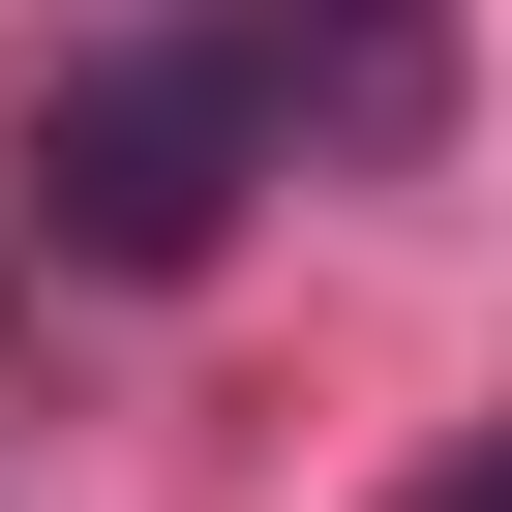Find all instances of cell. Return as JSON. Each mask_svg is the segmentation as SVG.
Returning a JSON list of instances; mask_svg holds the SVG:
<instances>
[{
	"label": "cell",
	"mask_w": 512,
	"mask_h": 512,
	"mask_svg": "<svg viewBox=\"0 0 512 512\" xmlns=\"http://www.w3.org/2000/svg\"><path fill=\"white\" fill-rule=\"evenodd\" d=\"M181 31H211V91H241L272 181H392L452 121V0H181Z\"/></svg>",
	"instance_id": "7a4b0ae2"
},
{
	"label": "cell",
	"mask_w": 512,
	"mask_h": 512,
	"mask_svg": "<svg viewBox=\"0 0 512 512\" xmlns=\"http://www.w3.org/2000/svg\"><path fill=\"white\" fill-rule=\"evenodd\" d=\"M392 512H512V422H482V452H422V482H392Z\"/></svg>",
	"instance_id": "3957f363"
},
{
	"label": "cell",
	"mask_w": 512,
	"mask_h": 512,
	"mask_svg": "<svg viewBox=\"0 0 512 512\" xmlns=\"http://www.w3.org/2000/svg\"><path fill=\"white\" fill-rule=\"evenodd\" d=\"M241 91H211V31H121V61H61L31 91V211H61V272H211L241 241Z\"/></svg>",
	"instance_id": "6da1fadb"
}]
</instances>
